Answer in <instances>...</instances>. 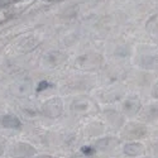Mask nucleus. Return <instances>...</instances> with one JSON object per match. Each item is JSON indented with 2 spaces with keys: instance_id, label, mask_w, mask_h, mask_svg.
Returning <instances> with one entry per match:
<instances>
[{
  "instance_id": "nucleus-3",
  "label": "nucleus",
  "mask_w": 158,
  "mask_h": 158,
  "mask_svg": "<svg viewBox=\"0 0 158 158\" xmlns=\"http://www.w3.org/2000/svg\"><path fill=\"white\" fill-rule=\"evenodd\" d=\"M61 108H62V105L60 100H52L46 105L44 110H46V114L49 116H57L61 113Z\"/></svg>"
},
{
  "instance_id": "nucleus-5",
  "label": "nucleus",
  "mask_w": 158,
  "mask_h": 158,
  "mask_svg": "<svg viewBox=\"0 0 158 158\" xmlns=\"http://www.w3.org/2000/svg\"><path fill=\"white\" fill-rule=\"evenodd\" d=\"M139 106H140L139 101L131 100V101H128V102L125 104V110H127V111H128L129 114H135V113L138 111Z\"/></svg>"
},
{
  "instance_id": "nucleus-2",
  "label": "nucleus",
  "mask_w": 158,
  "mask_h": 158,
  "mask_svg": "<svg viewBox=\"0 0 158 158\" xmlns=\"http://www.w3.org/2000/svg\"><path fill=\"white\" fill-rule=\"evenodd\" d=\"M143 151H144V147L142 146L140 143H128V144L124 146V153L127 156H130V157L138 156Z\"/></svg>"
},
{
  "instance_id": "nucleus-8",
  "label": "nucleus",
  "mask_w": 158,
  "mask_h": 158,
  "mask_svg": "<svg viewBox=\"0 0 158 158\" xmlns=\"http://www.w3.org/2000/svg\"><path fill=\"white\" fill-rule=\"evenodd\" d=\"M47 86H48V84H47V82H41V84H39V87H38V90H39V91H41V90L46 89Z\"/></svg>"
},
{
  "instance_id": "nucleus-7",
  "label": "nucleus",
  "mask_w": 158,
  "mask_h": 158,
  "mask_svg": "<svg viewBox=\"0 0 158 158\" xmlns=\"http://www.w3.org/2000/svg\"><path fill=\"white\" fill-rule=\"evenodd\" d=\"M82 153H85V154H93L94 153V149L91 148V147H82Z\"/></svg>"
},
{
  "instance_id": "nucleus-4",
  "label": "nucleus",
  "mask_w": 158,
  "mask_h": 158,
  "mask_svg": "<svg viewBox=\"0 0 158 158\" xmlns=\"http://www.w3.org/2000/svg\"><path fill=\"white\" fill-rule=\"evenodd\" d=\"M2 124L5 128H10V129H18L20 128V122L14 116H4L2 119Z\"/></svg>"
},
{
  "instance_id": "nucleus-9",
  "label": "nucleus",
  "mask_w": 158,
  "mask_h": 158,
  "mask_svg": "<svg viewBox=\"0 0 158 158\" xmlns=\"http://www.w3.org/2000/svg\"><path fill=\"white\" fill-rule=\"evenodd\" d=\"M153 96L154 98H158V84L154 86V89H153Z\"/></svg>"
},
{
  "instance_id": "nucleus-6",
  "label": "nucleus",
  "mask_w": 158,
  "mask_h": 158,
  "mask_svg": "<svg viewBox=\"0 0 158 158\" xmlns=\"http://www.w3.org/2000/svg\"><path fill=\"white\" fill-rule=\"evenodd\" d=\"M110 142H111V139H101L96 143V146L99 147V149H106L110 146Z\"/></svg>"
},
{
  "instance_id": "nucleus-1",
  "label": "nucleus",
  "mask_w": 158,
  "mask_h": 158,
  "mask_svg": "<svg viewBox=\"0 0 158 158\" xmlns=\"http://www.w3.org/2000/svg\"><path fill=\"white\" fill-rule=\"evenodd\" d=\"M11 153H13V156H15L18 158H25V157L33 156L35 153V151L29 144H18V146H15V148H13Z\"/></svg>"
}]
</instances>
